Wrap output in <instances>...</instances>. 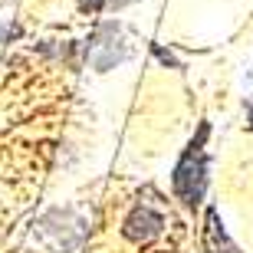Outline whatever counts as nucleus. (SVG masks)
<instances>
[{
  "label": "nucleus",
  "instance_id": "f257e3e1",
  "mask_svg": "<svg viewBox=\"0 0 253 253\" xmlns=\"http://www.w3.org/2000/svg\"><path fill=\"white\" fill-rule=\"evenodd\" d=\"M211 135V125H201L197 128V138L188 145V151L181 155L178 168H174V194L184 201V204H197L207 191V151H204V141Z\"/></svg>",
  "mask_w": 253,
  "mask_h": 253
},
{
  "label": "nucleus",
  "instance_id": "f03ea898",
  "mask_svg": "<svg viewBox=\"0 0 253 253\" xmlns=\"http://www.w3.org/2000/svg\"><path fill=\"white\" fill-rule=\"evenodd\" d=\"M37 237L49 247V250L73 253V250H79L83 240H85V224L73 214V211H49V214L37 224Z\"/></svg>",
  "mask_w": 253,
  "mask_h": 253
},
{
  "label": "nucleus",
  "instance_id": "7ed1b4c3",
  "mask_svg": "<svg viewBox=\"0 0 253 253\" xmlns=\"http://www.w3.org/2000/svg\"><path fill=\"white\" fill-rule=\"evenodd\" d=\"M161 230H165V217L148 204H135L122 224V234L131 244H151L155 237H161Z\"/></svg>",
  "mask_w": 253,
  "mask_h": 253
},
{
  "label": "nucleus",
  "instance_id": "20e7f679",
  "mask_svg": "<svg viewBox=\"0 0 253 253\" xmlns=\"http://www.w3.org/2000/svg\"><path fill=\"white\" fill-rule=\"evenodd\" d=\"M207 247H211V253H234V244L227 240L224 227L217 224V211L214 207L207 211Z\"/></svg>",
  "mask_w": 253,
  "mask_h": 253
},
{
  "label": "nucleus",
  "instance_id": "39448f33",
  "mask_svg": "<svg viewBox=\"0 0 253 253\" xmlns=\"http://www.w3.org/2000/svg\"><path fill=\"white\" fill-rule=\"evenodd\" d=\"M105 3H109V0H79V7H83V10H92V13H95V10H102Z\"/></svg>",
  "mask_w": 253,
  "mask_h": 253
},
{
  "label": "nucleus",
  "instance_id": "423d86ee",
  "mask_svg": "<svg viewBox=\"0 0 253 253\" xmlns=\"http://www.w3.org/2000/svg\"><path fill=\"white\" fill-rule=\"evenodd\" d=\"M155 53H158V59H161V63H171V66H178V59L171 56V53H165V49H155Z\"/></svg>",
  "mask_w": 253,
  "mask_h": 253
},
{
  "label": "nucleus",
  "instance_id": "0eeeda50",
  "mask_svg": "<svg viewBox=\"0 0 253 253\" xmlns=\"http://www.w3.org/2000/svg\"><path fill=\"white\" fill-rule=\"evenodd\" d=\"M125 3H131V0H109L105 7H109V10H119V7H125Z\"/></svg>",
  "mask_w": 253,
  "mask_h": 253
},
{
  "label": "nucleus",
  "instance_id": "6e6552de",
  "mask_svg": "<svg viewBox=\"0 0 253 253\" xmlns=\"http://www.w3.org/2000/svg\"><path fill=\"white\" fill-rule=\"evenodd\" d=\"M247 115H250V128H253V102H250V109H247Z\"/></svg>",
  "mask_w": 253,
  "mask_h": 253
}]
</instances>
